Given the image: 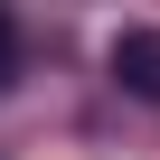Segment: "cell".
<instances>
[{"label":"cell","instance_id":"1","mask_svg":"<svg viewBox=\"0 0 160 160\" xmlns=\"http://www.w3.org/2000/svg\"><path fill=\"white\" fill-rule=\"evenodd\" d=\"M113 85L141 94V104H160V28H122L113 38Z\"/></svg>","mask_w":160,"mask_h":160},{"label":"cell","instance_id":"2","mask_svg":"<svg viewBox=\"0 0 160 160\" xmlns=\"http://www.w3.org/2000/svg\"><path fill=\"white\" fill-rule=\"evenodd\" d=\"M0 85H10V19H0Z\"/></svg>","mask_w":160,"mask_h":160}]
</instances>
